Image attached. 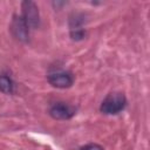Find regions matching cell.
<instances>
[{"label":"cell","instance_id":"cell-1","mask_svg":"<svg viewBox=\"0 0 150 150\" xmlns=\"http://www.w3.org/2000/svg\"><path fill=\"white\" fill-rule=\"evenodd\" d=\"M127 107V98L124 94L114 91L105 96L100 105V110L104 115H116L123 111Z\"/></svg>","mask_w":150,"mask_h":150},{"label":"cell","instance_id":"cell-2","mask_svg":"<svg viewBox=\"0 0 150 150\" xmlns=\"http://www.w3.org/2000/svg\"><path fill=\"white\" fill-rule=\"evenodd\" d=\"M48 82L55 87V88H60V89H66L73 86L74 83V75L68 71V70H63V69H57V70H53L47 75Z\"/></svg>","mask_w":150,"mask_h":150},{"label":"cell","instance_id":"cell-3","mask_svg":"<svg viewBox=\"0 0 150 150\" xmlns=\"http://www.w3.org/2000/svg\"><path fill=\"white\" fill-rule=\"evenodd\" d=\"M76 114V108L66 102H55L49 108V115L54 120H69Z\"/></svg>","mask_w":150,"mask_h":150},{"label":"cell","instance_id":"cell-4","mask_svg":"<svg viewBox=\"0 0 150 150\" xmlns=\"http://www.w3.org/2000/svg\"><path fill=\"white\" fill-rule=\"evenodd\" d=\"M22 7V14L21 16L26 21L29 28H36L39 26L40 16H39V9L38 6L33 1H23L21 4Z\"/></svg>","mask_w":150,"mask_h":150},{"label":"cell","instance_id":"cell-5","mask_svg":"<svg viewBox=\"0 0 150 150\" xmlns=\"http://www.w3.org/2000/svg\"><path fill=\"white\" fill-rule=\"evenodd\" d=\"M11 32L19 41H27L29 38V27L21 15H14L11 23Z\"/></svg>","mask_w":150,"mask_h":150},{"label":"cell","instance_id":"cell-6","mask_svg":"<svg viewBox=\"0 0 150 150\" xmlns=\"http://www.w3.org/2000/svg\"><path fill=\"white\" fill-rule=\"evenodd\" d=\"M69 30L73 40H82L86 36L84 19L82 14H74L69 20Z\"/></svg>","mask_w":150,"mask_h":150},{"label":"cell","instance_id":"cell-7","mask_svg":"<svg viewBox=\"0 0 150 150\" xmlns=\"http://www.w3.org/2000/svg\"><path fill=\"white\" fill-rule=\"evenodd\" d=\"M13 88H14L13 81L6 75H0V90L2 93L11 94L13 93Z\"/></svg>","mask_w":150,"mask_h":150},{"label":"cell","instance_id":"cell-8","mask_svg":"<svg viewBox=\"0 0 150 150\" xmlns=\"http://www.w3.org/2000/svg\"><path fill=\"white\" fill-rule=\"evenodd\" d=\"M80 150H103L102 149V146L101 145H98V144H87V145H84V146H82Z\"/></svg>","mask_w":150,"mask_h":150}]
</instances>
